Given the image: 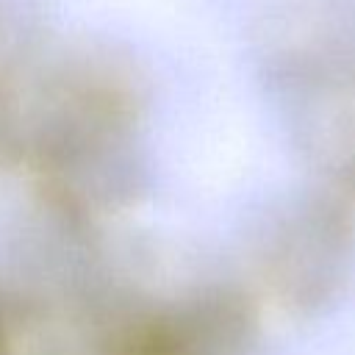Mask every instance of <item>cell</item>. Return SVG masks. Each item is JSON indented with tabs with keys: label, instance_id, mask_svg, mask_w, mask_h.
Instances as JSON below:
<instances>
[{
	"label": "cell",
	"instance_id": "cell-1",
	"mask_svg": "<svg viewBox=\"0 0 355 355\" xmlns=\"http://www.w3.org/2000/svg\"><path fill=\"white\" fill-rule=\"evenodd\" d=\"M252 324L236 308H222L189 319L178 333H166L158 355H247L252 347Z\"/></svg>",
	"mask_w": 355,
	"mask_h": 355
}]
</instances>
